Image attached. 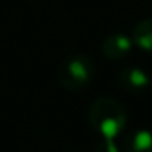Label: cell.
<instances>
[{
    "instance_id": "1",
    "label": "cell",
    "mask_w": 152,
    "mask_h": 152,
    "mask_svg": "<svg viewBox=\"0 0 152 152\" xmlns=\"http://www.w3.org/2000/svg\"><path fill=\"white\" fill-rule=\"evenodd\" d=\"M87 119L92 129L103 139H115L124 131L128 113L119 100L113 96H98L88 106Z\"/></svg>"
},
{
    "instance_id": "2",
    "label": "cell",
    "mask_w": 152,
    "mask_h": 152,
    "mask_svg": "<svg viewBox=\"0 0 152 152\" xmlns=\"http://www.w3.org/2000/svg\"><path fill=\"white\" fill-rule=\"evenodd\" d=\"M57 83L67 92H82L95 77V62L82 53L66 56L56 69Z\"/></svg>"
},
{
    "instance_id": "3",
    "label": "cell",
    "mask_w": 152,
    "mask_h": 152,
    "mask_svg": "<svg viewBox=\"0 0 152 152\" xmlns=\"http://www.w3.org/2000/svg\"><path fill=\"white\" fill-rule=\"evenodd\" d=\"M132 46V38L126 36L123 33H113L110 36H106L102 41V54L110 61H119L124 59L129 53H131Z\"/></svg>"
},
{
    "instance_id": "4",
    "label": "cell",
    "mask_w": 152,
    "mask_h": 152,
    "mask_svg": "<svg viewBox=\"0 0 152 152\" xmlns=\"http://www.w3.org/2000/svg\"><path fill=\"white\" fill-rule=\"evenodd\" d=\"M118 82L121 85V88L128 90L131 93H139L144 92L149 85H151V79L142 69L134 66H128L124 69H121L118 75Z\"/></svg>"
},
{
    "instance_id": "5",
    "label": "cell",
    "mask_w": 152,
    "mask_h": 152,
    "mask_svg": "<svg viewBox=\"0 0 152 152\" xmlns=\"http://www.w3.org/2000/svg\"><path fill=\"white\" fill-rule=\"evenodd\" d=\"M124 152H152V131L136 129L124 137Z\"/></svg>"
},
{
    "instance_id": "6",
    "label": "cell",
    "mask_w": 152,
    "mask_h": 152,
    "mask_svg": "<svg viewBox=\"0 0 152 152\" xmlns=\"http://www.w3.org/2000/svg\"><path fill=\"white\" fill-rule=\"evenodd\" d=\"M132 43L144 53L152 54V18L139 21L132 31Z\"/></svg>"
},
{
    "instance_id": "7",
    "label": "cell",
    "mask_w": 152,
    "mask_h": 152,
    "mask_svg": "<svg viewBox=\"0 0 152 152\" xmlns=\"http://www.w3.org/2000/svg\"><path fill=\"white\" fill-rule=\"evenodd\" d=\"M93 152H119V147L116 145L115 139H103L98 142Z\"/></svg>"
},
{
    "instance_id": "8",
    "label": "cell",
    "mask_w": 152,
    "mask_h": 152,
    "mask_svg": "<svg viewBox=\"0 0 152 152\" xmlns=\"http://www.w3.org/2000/svg\"><path fill=\"white\" fill-rule=\"evenodd\" d=\"M151 87H152V80H151Z\"/></svg>"
}]
</instances>
